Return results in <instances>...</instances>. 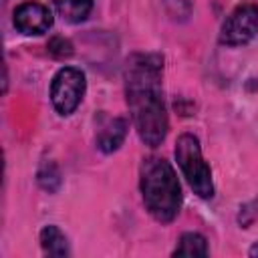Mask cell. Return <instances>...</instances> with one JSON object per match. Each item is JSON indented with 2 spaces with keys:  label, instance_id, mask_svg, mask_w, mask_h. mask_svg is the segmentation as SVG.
Listing matches in <instances>:
<instances>
[{
  "label": "cell",
  "instance_id": "obj_1",
  "mask_svg": "<svg viewBox=\"0 0 258 258\" xmlns=\"http://www.w3.org/2000/svg\"><path fill=\"white\" fill-rule=\"evenodd\" d=\"M163 56L155 52H133L125 64V99L139 139L157 147L167 135V109L161 89Z\"/></svg>",
  "mask_w": 258,
  "mask_h": 258
},
{
  "label": "cell",
  "instance_id": "obj_2",
  "mask_svg": "<svg viewBox=\"0 0 258 258\" xmlns=\"http://www.w3.org/2000/svg\"><path fill=\"white\" fill-rule=\"evenodd\" d=\"M139 187L147 212L161 224L171 222L181 208V185L169 161L145 157L139 169Z\"/></svg>",
  "mask_w": 258,
  "mask_h": 258
},
{
  "label": "cell",
  "instance_id": "obj_3",
  "mask_svg": "<svg viewBox=\"0 0 258 258\" xmlns=\"http://www.w3.org/2000/svg\"><path fill=\"white\" fill-rule=\"evenodd\" d=\"M175 161L194 189L196 196L202 200H210L214 196V181H212V169L202 157V147L196 135L183 133L175 141Z\"/></svg>",
  "mask_w": 258,
  "mask_h": 258
},
{
  "label": "cell",
  "instance_id": "obj_4",
  "mask_svg": "<svg viewBox=\"0 0 258 258\" xmlns=\"http://www.w3.org/2000/svg\"><path fill=\"white\" fill-rule=\"evenodd\" d=\"M87 91V77L81 69L62 67L50 81V101L58 115H71L83 101Z\"/></svg>",
  "mask_w": 258,
  "mask_h": 258
},
{
  "label": "cell",
  "instance_id": "obj_5",
  "mask_svg": "<svg viewBox=\"0 0 258 258\" xmlns=\"http://www.w3.org/2000/svg\"><path fill=\"white\" fill-rule=\"evenodd\" d=\"M256 34H258V4L242 2L222 22L218 40L220 44L226 46H242L248 44Z\"/></svg>",
  "mask_w": 258,
  "mask_h": 258
},
{
  "label": "cell",
  "instance_id": "obj_6",
  "mask_svg": "<svg viewBox=\"0 0 258 258\" xmlns=\"http://www.w3.org/2000/svg\"><path fill=\"white\" fill-rule=\"evenodd\" d=\"M12 20H14L16 30L26 34V36L44 34V32H48V28L54 22L52 12L48 10V6L40 4V2H22L14 10Z\"/></svg>",
  "mask_w": 258,
  "mask_h": 258
},
{
  "label": "cell",
  "instance_id": "obj_7",
  "mask_svg": "<svg viewBox=\"0 0 258 258\" xmlns=\"http://www.w3.org/2000/svg\"><path fill=\"white\" fill-rule=\"evenodd\" d=\"M127 127L129 125H127V119L125 117H113V119H109L101 127V131L97 135V147L103 153L117 151L123 145L125 137H127Z\"/></svg>",
  "mask_w": 258,
  "mask_h": 258
},
{
  "label": "cell",
  "instance_id": "obj_8",
  "mask_svg": "<svg viewBox=\"0 0 258 258\" xmlns=\"http://www.w3.org/2000/svg\"><path fill=\"white\" fill-rule=\"evenodd\" d=\"M40 246H42V252L48 256H69L71 254L67 236L62 234V230L58 226H52V224H48L40 230Z\"/></svg>",
  "mask_w": 258,
  "mask_h": 258
},
{
  "label": "cell",
  "instance_id": "obj_9",
  "mask_svg": "<svg viewBox=\"0 0 258 258\" xmlns=\"http://www.w3.org/2000/svg\"><path fill=\"white\" fill-rule=\"evenodd\" d=\"M56 12L71 24H79L87 20L93 10V0H52Z\"/></svg>",
  "mask_w": 258,
  "mask_h": 258
},
{
  "label": "cell",
  "instance_id": "obj_10",
  "mask_svg": "<svg viewBox=\"0 0 258 258\" xmlns=\"http://www.w3.org/2000/svg\"><path fill=\"white\" fill-rule=\"evenodd\" d=\"M173 256H208V242L198 232H185L181 234Z\"/></svg>",
  "mask_w": 258,
  "mask_h": 258
},
{
  "label": "cell",
  "instance_id": "obj_11",
  "mask_svg": "<svg viewBox=\"0 0 258 258\" xmlns=\"http://www.w3.org/2000/svg\"><path fill=\"white\" fill-rule=\"evenodd\" d=\"M36 179L40 183L42 189L46 191H56L60 187V171L56 167L54 161H44L40 167H38V173H36Z\"/></svg>",
  "mask_w": 258,
  "mask_h": 258
},
{
  "label": "cell",
  "instance_id": "obj_12",
  "mask_svg": "<svg viewBox=\"0 0 258 258\" xmlns=\"http://www.w3.org/2000/svg\"><path fill=\"white\" fill-rule=\"evenodd\" d=\"M46 46H48V52L56 58H67L73 54V44L64 36H52Z\"/></svg>",
  "mask_w": 258,
  "mask_h": 258
},
{
  "label": "cell",
  "instance_id": "obj_13",
  "mask_svg": "<svg viewBox=\"0 0 258 258\" xmlns=\"http://www.w3.org/2000/svg\"><path fill=\"white\" fill-rule=\"evenodd\" d=\"M256 218H258V200H254L252 204H246L244 208H240L238 220H240V224H242L244 228H246L248 224H252Z\"/></svg>",
  "mask_w": 258,
  "mask_h": 258
},
{
  "label": "cell",
  "instance_id": "obj_14",
  "mask_svg": "<svg viewBox=\"0 0 258 258\" xmlns=\"http://www.w3.org/2000/svg\"><path fill=\"white\" fill-rule=\"evenodd\" d=\"M248 254H250V256H258V242H256V244L250 248V252H248Z\"/></svg>",
  "mask_w": 258,
  "mask_h": 258
}]
</instances>
